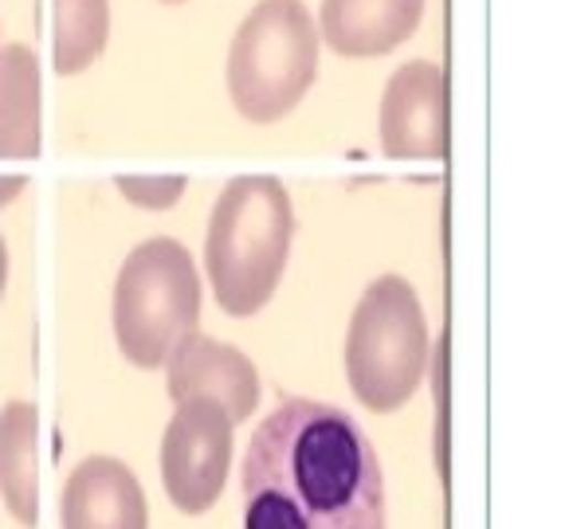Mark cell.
I'll use <instances>...</instances> for the list:
<instances>
[{
    "instance_id": "obj_6",
    "label": "cell",
    "mask_w": 565,
    "mask_h": 529,
    "mask_svg": "<svg viewBox=\"0 0 565 529\" xmlns=\"http://www.w3.org/2000/svg\"><path fill=\"white\" fill-rule=\"evenodd\" d=\"M232 447H236V423L224 408L209 400L177 404L161 440V483L169 503L189 518L209 514L228 483Z\"/></svg>"
},
{
    "instance_id": "obj_14",
    "label": "cell",
    "mask_w": 565,
    "mask_h": 529,
    "mask_svg": "<svg viewBox=\"0 0 565 529\" xmlns=\"http://www.w3.org/2000/svg\"><path fill=\"white\" fill-rule=\"evenodd\" d=\"M185 185L189 181L181 173H158V176L122 173V176H115V188L122 193V201H130L134 208H146V212L173 208V204L185 196Z\"/></svg>"
},
{
    "instance_id": "obj_15",
    "label": "cell",
    "mask_w": 565,
    "mask_h": 529,
    "mask_svg": "<svg viewBox=\"0 0 565 529\" xmlns=\"http://www.w3.org/2000/svg\"><path fill=\"white\" fill-rule=\"evenodd\" d=\"M433 380H436V463H440V475L448 467V334L440 337L433 357Z\"/></svg>"
},
{
    "instance_id": "obj_12",
    "label": "cell",
    "mask_w": 565,
    "mask_h": 529,
    "mask_svg": "<svg viewBox=\"0 0 565 529\" xmlns=\"http://www.w3.org/2000/svg\"><path fill=\"white\" fill-rule=\"evenodd\" d=\"M40 415L28 400L0 408V498L24 529L40 521Z\"/></svg>"
},
{
    "instance_id": "obj_11",
    "label": "cell",
    "mask_w": 565,
    "mask_h": 529,
    "mask_svg": "<svg viewBox=\"0 0 565 529\" xmlns=\"http://www.w3.org/2000/svg\"><path fill=\"white\" fill-rule=\"evenodd\" d=\"M40 60L28 44L0 47V158H40L44 141Z\"/></svg>"
},
{
    "instance_id": "obj_1",
    "label": "cell",
    "mask_w": 565,
    "mask_h": 529,
    "mask_svg": "<svg viewBox=\"0 0 565 529\" xmlns=\"http://www.w3.org/2000/svg\"><path fill=\"white\" fill-rule=\"evenodd\" d=\"M244 529H385V475L345 408L291 397L256 423L239 467Z\"/></svg>"
},
{
    "instance_id": "obj_3",
    "label": "cell",
    "mask_w": 565,
    "mask_h": 529,
    "mask_svg": "<svg viewBox=\"0 0 565 529\" xmlns=\"http://www.w3.org/2000/svg\"><path fill=\"white\" fill-rule=\"evenodd\" d=\"M318 28L302 0H259L228 47V98L256 126L287 118L318 79Z\"/></svg>"
},
{
    "instance_id": "obj_2",
    "label": "cell",
    "mask_w": 565,
    "mask_h": 529,
    "mask_svg": "<svg viewBox=\"0 0 565 529\" xmlns=\"http://www.w3.org/2000/svg\"><path fill=\"white\" fill-rule=\"evenodd\" d=\"M295 239V204L271 173L232 176L204 236V274L228 317H252L279 291Z\"/></svg>"
},
{
    "instance_id": "obj_18",
    "label": "cell",
    "mask_w": 565,
    "mask_h": 529,
    "mask_svg": "<svg viewBox=\"0 0 565 529\" xmlns=\"http://www.w3.org/2000/svg\"><path fill=\"white\" fill-rule=\"evenodd\" d=\"M161 4H185V0H161Z\"/></svg>"
},
{
    "instance_id": "obj_10",
    "label": "cell",
    "mask_w": 565,
    "mask_h": 529,
    "mask_svg": "<svg viewBox=\"0 0 565 529\" xmlns=\"http://www.w3.org/2000/svg\"><path fill=\"white\" fill-rule=\"evenodd\" d=\"M428 0H322L318 40L345 60H373L401 47L420 28Z\"/></svg>"
},
{
    "instance_id": "obj_4",
    "label": "cell",
    "mask_w": 565,
    "mask_h": 529,
    "mask_svg": "<svg viewBox=\"0 0 565 529\" xmlns=\"http://www.w3.org/2000/svg\"><path fill=\"white\" fill-rule=\"evenodd\" d=\"M428 322L420 294L401 274L365 287L345 330V377L370 412L388 415L416 397L428 369Z\"/></svg>"
},
{
    "instance_id": "obj_7",
    "label": "cell",
    "mask_w": 565,
    "mask_h": 529,
    "mask_svg": "<svg viewBox=\"0 0 565 529\" xmlns=\"http://www.w3.org/2000/svg\"><path fill=\"white\" fill-rule=\"evenodd\" d=\"M381 150L393 161L448 158V71L433 60L401 63L381 95Z\"/></svg>"
},
{
    "instance_id": "obj_8",
    "label": "cell",
    "mask_w": 565,
    "mask_h": 529,
    "mask_svg": "<svg viewBox=\"0 0 565 529\" xmlns=\"http://www.w3.org/2000/svg\"><path fill=\"white\" fill-rule=\"evenodd\" d=\"M166 388L173 404L209 400L224 408L232 423L252 420V412L259 408V369L252 365V357L201 330L166 357Z\"/></svg>"
},
{
    "instance_id": "obj_9",
    "label": "cell",
    "mask_w": 565,
    "mask_h": 529,
    "mask_svg": "<svg viewBox=\"0 0 565 529\" xmlns=\"http://www.w3.org/2000/svg\"><path fill=\"white\" fill-rule=\"evenodd\" d=\"M60 518L63 529H150L146 490L115 455H90L71 471Z\"/></svg>"
},
{
    "instance_id": "obj_13",
    "label": "cell",
    "mask_w": 565,
    "mask_h": 529,
    "mask_svg": "<svg viewBox=\"0 0 565 529\" xmlns=\"http://www.w3.org/2000/svg\"><path fill=\"white\" fill-rule=\"evenodd\" d=\"M110 40V0H52V63L60 75H83Z\"/></svg>"
},
{
    "instance_id": "obj_5",
    "label": "cell",
    "mask_w": 565,
    "mask_h": 529,
    "mask_svg": "<svg viewBox=\"0 0 565 529\" xmlns=\"http://www.w3.org/2000/svg\"><path fill=\"white\" fill-rule=\"evenodd\" d=\"M115 342L138 369H158L196 334L201 322V274L185 244L153 236L138 244L115 279Z\"/></svg>"
},
{
    "instance_id": "obj_17",
    "label": "cell",
    "mask_w": 565,
    "mask_h": 529,
    "mask_svg": "<svg viewBox=\"0 0 565 529\" xmlns=\"http://www.w3.org/2000/svg\"><path fill=\"white\" fill-rule=\"evenodd\" d=\"M4 287H9V244L0 236V299H4Z\"/></svg>"
},
{
    "instance_id": "obj_16",
    "label": "cell",
    "mask_w": 565,
    "mask_h": 529,
    "mask_svg": "<svg viewBox=\"0 0 565 529\" xmlns=\"http://www.w3.org/2000/svg\"><path fill=\"white\" fill-rule=\"evenodd\" d=\"M28 188V176L24 173H0V208H9L20 193Z\"/></svg>"
}]
</instances>
